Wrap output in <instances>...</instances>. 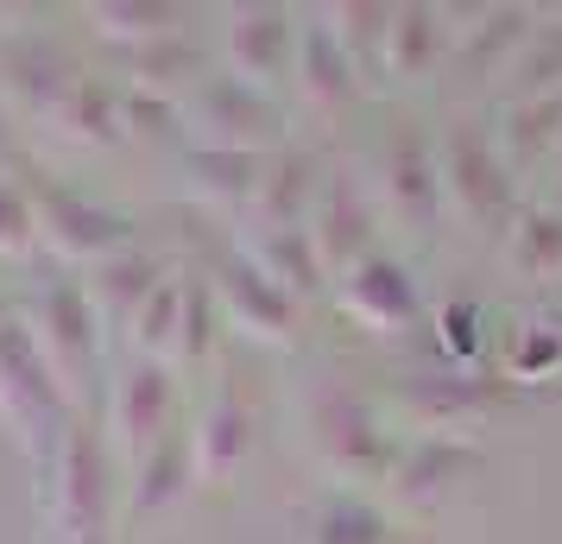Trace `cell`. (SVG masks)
Returning <instances> with one entry per match:
<instances>
[{
  "label": "cell",
  "mask_w": 562,
  "mask_h": 544,
  "mask_svg": "<svg viewBox=\"0 0 562 544\" xmlns=\"http://www.w3.org/2000/svg\"><path fill=\"white\" fill-rule=\"evenodd\" d=\"M215 304H222L228 317H240L254 336L291 342L297 304H291V291H279L272 279H266L259 259H222V266H215Z\"/></svg>",
  "instance_id": "cell-6"
},
{
  "label": "cell",
  "mask_w": 562,
  "mask_h": 544,
  "mask_svg": "<svg viewBox=\"0 0 562 544\" xmlns=\"http://www.w3.org/2000/svg\"><path fill=\"white\" fill-rule=\"evenodd\" d=\"M38 348H45V362L64 387H82L89 380V367H95V304H89V291L70 286V279H57L45 298H38Z\"/></svg>",
  "instance_id": "cell-3"
},
{
  "label": "cell",
  "mask_w": 562,
  "mask_h": 544,
  "mask_svg": "<svg viewBox=\"0 0 562 544\" xmlns=\"http://www.w3.org/2000/svg\"><path fill=\"white\" fill-rule=\"evenodd\" d=\"M228 57L240 82L259 89V82H279L291 70V57H297V26L284 20L279 7H254V13H234L228 26Z\"/></svg>",
  "instance_id": "cell-8"
},
{
  "label": "cell",
  "mask_w": 562,
  "mask_h": 544,
  "mask_svg": "<svg viewBox=\"0 0 562 544\" xmlns=\"http://www.w3.org/2000/svg\"><path fill=\"white\" fill-rule=\"evenodd\" d=\"M32 209H38V229L52 234L64 254L95 259V266H102V259H114V254H127V215L89 203V197H77V190H57V184H45Z\"/></svg>",
  "instance_id": "cell-5"
},
{
  "label": "cell",
  "mask_w": 562,
  "mask_h": 544,
  "mask_svg": "<svg viewBox=\"0 0 562 544\" xmlns=\"http://www.w3.org/2000/svg\"><path fill=\"white\" fill-rule=\"evenodd\" d=\"M196 77V45L171 32V38H153V45H139L133 52V82H146V89H165V82H183Z\"/></svg>",
  "instance_id": "cell-25"
},
{
  "label": "cell",
  "mask_w": 562,
  "mask_h": 544,
  "mask_svg": "<svg viewBox=\"0 0 562 544\" xmlns=\"http://www.w3.org/2000/svg\"><path fill=\"white\" fill-rule=\"evenodd\" d=\"M171 418H178V387H171V367L165 362H139L114 387V437H121V449L133 463H146L158 443L178 431Z\"/></svg>",
  "instance_id": "cell-4"
},
{
  "label": "cell",
  "mask_w": 562,
  "mask_h": 544,
  "mask_svg": "<svg viewBox=\"0 0 562 544\" xmlns=\"http://www.w3.org/2000/svg\"><path fill=\"white\" fill-rule=\"evenodd\" d=\"M259 266H266V279L279 291H316L323 286V254H316V241H310V229H266V241H259Z\"/></svg>",
  "instance_id": "cell-16"
},
{
  "label": "cell",
  "mask_w": 562,
  "mask_h": 544,
  "mask_svg": "<svg viewBox=\"0 0 562 544\" xmlns=\"http://www.w3.org/2000/svg\"><path fill=\"white\" fill-rule=\"evenodd\" d=\"M13 165H26V153H20V133H13V121L0 114V171H13Z\"/></svg>",
  "instance_id": "cell-30"
},
{
  "label": "cell",
  "mask_w": 562,
  "mask_h": 544,
  "mask_svg": "<svg viewBox=\"0 0 562 544\" xmlns=\"http://www.w3.org/2000/svg\"><path fill=\"white\" fill-rule=\"evenodd\" d=\"M341 311L367 323V330H398L417 317V286L398 259L385 254H367L355 273H341Z\"/></svg>",
  "instance_id": "cell-7"
},
{
  "label": "cell",
  "mask_w": 562,
  "mask_h": 544,
  "mask_svg": "<svg viewBox=\"0 0 562 544\" xmlns=\"http://www.w3.org/2000/svg\"><path fill=\"white\" fill-rule=\"evenodd\" d=\"M310 241H316V254H323L329 273H355L360 259H367V203H360L355 184H329L323 190V209L310 222Z\"/></svg>",
  "instance_id": "cell-12"
},
{
  "label": "cell",
  "mask_w": 562,
  "mask_h": 544,
  "mask_svg": "<svg viewBox=\"0 0 562 544\" xmlns=\"http://www.w3.org/2000/svg\"><path fill=\"white\" fill-rule=\"evenodd\" d=\"M543 362H562V336H557V330H531V342H525V355L512 362V374H518V380H531Z\"/></svg>",
  "instance_id": "cell-29"
},
{
  "label": "cell",
  "mask_w": 562,
  "mask_h": 544,
  "mask_svg": "<svg viewBox=\"0 0 562 544\" xmlns=\"http://www.w3.org/2000/svg\"><path fill=\"white\" fill-rule=\"evenodd\" d=\"M512 254H518V266L525 273H557L562 266V215H550V209H531L518 229H512Z\"/></svg>",
  "instance_id": "cell-23"
},
{
  "label": "cell",
  "mask_w": 562,
  "mask_h": 544,
  "mask_svg": "<svg viewBox=\"0 0 562 544\" xmlns=\"http://www.w3.org/2000/svg\"><path fill=\"white\" fill-rule=\"evenodd\" d=\"M158 291V266L139 254H114L95 266V286H89V304H95V317H139V304Z\"/></svg>",
  "instance_id": "cell-18"
},
{
  "label": "cell",
  "mask_w": 562,
  "mask_h": 544,
  "mask_svg": "<svg viewBox=\"0 0 562 544\" xmlns=\"http://www.w3.org/2000/svg\"><path fill=\"white\" fill-rule=\"evenodd\" d=\"M52 121L57 127H70V133H82V140H114V133L127 127L121 96H114V89H95V77H77V89L57 102Z\"/></svg>",
  "instance_id": "cell-22"
},
{
  "label": "cell",
  "mask_w": 562,
  "mask_h": 544,
  "mask_svg": "<svg viewBox=\"0 0 562 544\" xmlns=\"http://www.w3.org/2000/svg\"><path fill=\"white\" fill-rule=\"evenodd\" d=\"M32 234H38V209L20 184L0 178V254H26Z\"/></svg>",
  "instance_id": "cell-27"
},
{
  "label": "cell",
  "mask_w": 562,
  "mask_h": 544,
  "mask_svg": "<svg viewBox=\"0 0 562 544\" xmlns=\"http://www.w3.org/2000/svg\"><path fill=\"white\" fill-rule=\"evenodd\" d=\"M468 463H474V449L461 437H424L411 456L392 463V475H398V493H405V500H430V493L442 488L449 475H461Z\"/></svg>",
  "instance_id": "cell-19"
},
{
  "label": "cell",
  "mask_w": 562,
  "mask_h": 544,
  "mask_svg": "<svg viewBox=\"0 0 562 544\" xmlns=\"http://www.w3.org/2000/svg\"><path fill=\"white\" fill-rule=\"evenodd\" d=\"M0 70H7V89L13 96H26L32 114H57V102L77 89V77H70V64L45 45V38H26V45H7V57H0Z\"/></svg>",
  "instance_id": "cell-13"
},
{
  "label": "cell",
  "mask_w": 562,
  "mask_h": 544,
  "mask_svg": "<svg viewBox=\"0 0 562 544\" xmlns=\"http://www.w3.org/2000/svg\"><path fill=\"white\" fill-rule=\"evenodd\" d=\"M297 89L316 108H341L355 96V52H341L329 26L297 32Z\"/></svg>",
  "instance_id": "cell-14"
},
{
  "label": "cell",
  "mask_w": 562,
  "mask_h": 544,
  "mask_svg": "<svg viewBox=\"0 0 562 544\" xmlns=\"http://www.w3.org/2000/svg\"><path fill=\"white\" fill-rule=\"evenodd\" d=\"M196 121L215 127V140H209L215 153H247V140L272 127V108L259 102V89H247L240 77H222V82H203Z\"/></svg>",
  "instance_id": "cell-11"
},
{
  "label": "cell",
  "mask_w": 562,
  "mask_h": 544,
  "mask_svg": "<svg viewBox=\"0 0 562 544\" xmlns=\"http://www.w3.org/2000/svg\"><path fill=\"white\" fill-rule=\"evenodd\" d=\"M190 463H196V449H190V437H183V431H171V437H165V443L153 449V456L139 463L133 513H153V507H165V500H178V493H183V475H190Z\"/></svg>",
  "instance_id": "cell-21"
},
{
  "label": "cell",
  "mask_w": 562,
  "mask_h": 544,
  "mask_svg": "<svg viewBox=\"0 0 562 544\" xmlns=\"http://www.w3.org/2000/svg\"><path fill=\"white\" fill-rule=\"evenodd\" d=\"M442 52V26H436L430 7H398L392 32H385V70L392 77H424Z\"/></svg>",
  "instance_id": "cell-20"
},
{
  "label": "cell",
  "mask_w": 562,
  "mask_h": 544,
  "mask_svg": "<svg viewBox=\"0 0 562 544\" xmlns=\"http://www.w3.org/2000/svg\"><path fill=\"white\" fill-rule=\"evenodd\" d=\"M385 178H392V203H398V215L424 234L436 222V209H442V158L430 153V140H424L417 127H405L398 140H392V153H385Z\"/></svg>",
  "instance_id": "cell-10"
},
{
  "label": "cell",
  "mask_w": 562,
  "mask_h": 544,
  "mask_svg": "<svg viewBox=\"0 0 562 544\" xmlns=\"http://www.w3.org/2000/svg\"><path fill=\"white\" fill-rule=\"evenodd\" d=\"M247 437H254V424H247V406H240L234 392H215V406L203 412V424H196L190 449H196V463H203L209 481H228L234 463L247 456Z\"/></svg>",
  "instance_id": "cell-15"
},
{
  "label": "cell",
  "mask_w": 562,
  "mask_h": 544,
  "mask_svg": "<svg viewBox=\"0 0 562 544\" xmlns=\"http://www.w3.org/2000/svg\"><path fill=\"white\" fill-rule=\"evenodd\" d=\"M133 323H139L133 336L146 342V348H165V342H178V330H183V291L158 279V291L146 298V304H139V317H133Z\"/></svg>",
  "instance_id": "cell-26"
},
{
  "label": "cell",
  "mask_w": 562,
  "mask_h": 544,
  "mask_svg": "<svg viewBox=\"0 0 562 544\" xmlns=\"http://www.w3.org/2000/svg\"><path fill=\"white\" fill-rule=\"evenodd\" d=\"M0 418L13 424V437L26 443L32 456L45 443H64V380L52 374L45 348L26 323H0Z\"/></svg>",
  "instance_id": "cell-1"
},
{
  "label": "cell",
  "mask_w": 562,
  "mask_h": 544,
  "mask_svg": "<svg viewBox=\"0 0 562 544\" xmlns=\"http://www.w3.org/2000/svg\"><path fill=\"white\" fill-rule=\"evenodd\" d=\"M442 190H449L481 229H499V215H506V203H512V171H506V158H499V146H493L481 127L449 133V146H442Z\"/></svg>",
  "instance_id": "cell-2"
},
{
  "label": "cell",
  "mask_w": 562,
  "mask_h": 544,
  "mask_svg": "<svg viewBox=\"0 0 562 544\" xmlns=\"http://www.w3.org/2000/svg\"><path fill=\"white\" fill-rule=\"evenodd\" d=\"M392 532H385V513H373L367 500H335L329 513L316 519V539L310 544H385Z\"/></svg>",
  "instance_id": "cell-24"
},
{
  "label": "cell",
  "mask_w": 562,
  "mask_h": 544,
  "mask_svg": "<svg viewBox=\"0 0 562 544\" xmlns=\"http://www.w3.org/2000/svg\"><path fill=\"white\" fill-rule=\"evenodd\" d=\"M550 330H557V336H562V311H557V317H550Z\"/></svg>",
  "instance_id": "cell-31"
},
{
  "label": "cell",
  "mask_w": 562,
  "mask_h": 544,
  "mask_svg": "<svg viewBox=\"0 0 562 544\" xmlns=\"http://www.w3.org/2000/svg\"><path fill=\"white\" fill-rule=\"evenodd\" d=\"M183 355H209V291H183V330H178Z\"/></svg>",
  "instance_id": "cell-28"
},
{
  "label": "cell",
  "mask_w": 562,
  "mask_h": 544,
  "mask_svg": "<svg viewBox=\"0 0 562 544\" xmlns=\"http://www.w3.org/2000/svg\"><path fill=\"white\" fill-rule=\"evenodd\" d=\"M316 190H323V184H316V158L284 153V158H272V171L259 178V215H266L272 229H304L297 209H304Z\"/></svg>",
  "instance_id": "cell-17"
},
{
  "label": "cell",
  "mask_w": 562,
  "mask_h": 544,
  "mask_svg": "<svg viewBox=\"0 0 562 544\" xmlns=\"http://www.w3.org/2000/svg\"><path fill=\"white\" fill-rule=\"evenodd\" d=\"M316 431H323V449H329V463L341 475H380V468L398 463L392 456V437L373 424V412L360 399H323Z\"/></svg>",
  "instance_id": "cell-9"
}]
</instances>
